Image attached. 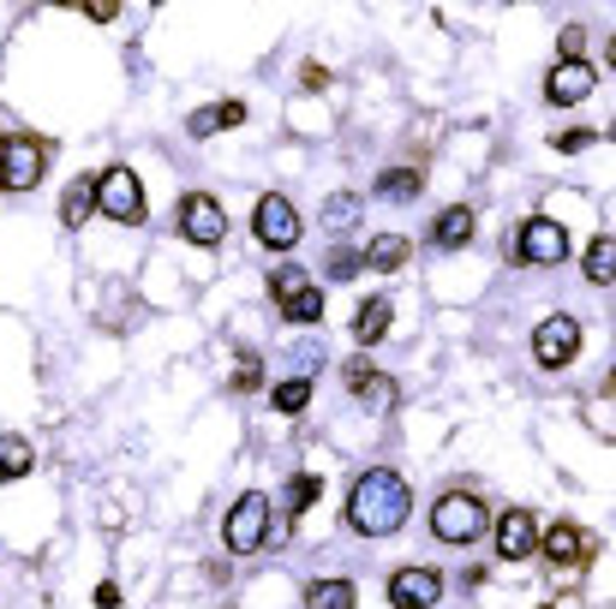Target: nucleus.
I'll use <instances>...</instances> for the list:
<instances>
[{"mask_svg": "<svg viewBox=\"0 0 616 609\" xmlns=\"http://www.w3.org/2000/svg\"><path fill=\"white\" fill-rule=\"evenodd\" d=\"M407 508H414V490H407V479H401V472H389V466L359 472L354 496H347V519H354V532H365V538H389V532H401Z\"/></svg>", "mask_w": 616, "mask_h": 609, "instance_id": "obj_1", "label": "nucleus"}, {"mask_svg": "<svg viewBox=\"0 0 616 609\" xmlns=\"http://www.w3.org/2000/svg\"><path fill=\"white\" fill-rule=\"evenodd\" d=\"M486 526H491L486 502H479V496H467V490H449V496L431 508V532H437L443 544H473Z\"/></svg>", "mask_w": 616, "mask_h": 609, "instance_id": "obj_2", "label": "nucleus"}, {"mask_svg": "<svg viewBox=\"0 0 616 609\" xmlns=\"http://www.w3.org/2000/svg\"><path fill=\"white\" fill-rule=\"evenodd\" d=\"M270 305L288 311L293 323H317V317H324V293L312 287V275H305V270H293V263L270 270Z\"/></svg>", "mask_w": 616, "mask_h": 609, "instance_id": "obj_3", "label": "nucleus"}, {"mask_svg": "<svg viewBox=\"0 0 616 609\" xmlns=\"http://www.w3.org/2000/svg\"><path fill=\"white\" fill-rule=\"evenodd\" d=\"M222 538H228V549H233V556H246V549H258L263 538H270V496H258V490H246V496L228 508V519H222Z\"/></svg>", "mask_w": 616, "mask_h": 609, "instance_id": "obj_4", "label": "nucleus"}, {"mask_svg": "<svg viewBox=\"0 0 616 609\" xmlns=\"http://www.w3.org/2000/svg\"><path fill=\"white\" fill-rule=\"evenodd\" d=\"M174 221H180V233H186L192 245H203V251H216V245L228 240V216H222V203L203 198V191H186L180 210H174Z\"/></svg>", "mask_w": 616, "mask_h": 609, "instance_id": "obj_5", "label": "nucleus"}, {"mask_svg": "<svg viewBox=\"0 0 616 609\" xmlns=\"http://www.w3.org/2000/svg\"><path fill=\"white\" fill-rule=\"evenodd\" d=\"M96 210L114 221H144V186L132 168H108L96 174Z\"/></svg>", "mask_w": 616, "mask_h": 609, "instance_id": "obj_6", "label": "nucleus"}, {"mask_svg": "<svg viewBox=\"0 0 616 609\" xmlns=\"http://www.w3.org/2000/svg\"><path fill=\"white\" fill-rule=\"evenodd\" d=\"M575 353H581V323L575 317H563V311H556V317H545L533 329V359L545 365V370H563Z\"/></svg>", "mask_w": 616, "mask_h": 609, "instance_id": "obj_7", "label": "nucleus"}, {"mask_svg": "<svg viewBox=\"0 0 616 609\" xmlns=\"http://www.w3.org/2000/svg\"><path fill=\"white\" fill-rule=\"evenodd\" d=\"M515 258L521 263H563L568 258V233L556 228L551 216H533L515 228Z\"/></svg>", "mask_w": 616, "mask_h": 609, "instance_id": "obj_8", "label": "nucleus"}, {"mask_svg": "<svg viewBox=\"0 0 616 609\" xmlns=\"http://www.w3.org/2000/svg\"><path fill=\"white\" fill-rule=\"evenodd\" d=\"M252 228H258V240L270 245V251H293V245H300V210H293L282 191H270V198L258 203Z\"/></svg>", "mask_w": 616, "mask_h": 609, "instance_id": "obj_9", "label": "nucleus"}, {"mask_svg": "<svg viewBox=\"0 0 616 609\" xmlns=\"http://www.w3.org/2000/svg\"><path fill=\"white\" fill-rule=\"evenodd\" d=\"M49 144L42 138H7V191H31L36 180H42V168H49Z\"/></svg>", "mask_w": 616, "mask_h": 609, "instance_id": "obj_10", "label": "nucleus"}, {"mask_svg": "<svg viewBox=\"0 0 616 609\" xmlns=\"http://www.w3.org/2000/svg\"><path fill=\"white\" fill-rule=\"evenodd\" d=\"M437 598H443V579L431 568H395L389 574V603L395 609H431Z\"/></svg>", "mask_w": 616, "mask_h": 609, "instance_id": "obj_11", "label": "nucleus"}, {"mask_svg": "<svg viewBox=\"0 0 616 609\" xmlns=\"http://www.w3.org/2000/svg\"><path fill=\"white\" fill-rule=\"evenodd\" d=\"M533 544H539V526H533V514H526V508L497 514V556H503V561L533 556Z\"/></svg>", "mask_w": 616, "mask_h": 609, "instance_id": "obj_12", "label": "nucleus"}, {"mask_svg": "<svg viewBox=\"0 0 616 609\" xmlns=\"http://www.w3.org/2000/svg\"><path fill=\"white\" fill-rule=\"evenodd\" d=\"M545 556L556 561V568H581V561L593 556V538H586L575 519H556V526L545 532Z\"/></svg>", "mask_w": 616, "mask_h": 609, "instance_id": "obj_13", "label": "nucleus"}, {"mask_svg": "<svg viewBox=\"0 0 616 609\" xmlns=\"http://www.w3.org/2000/svg\"><path fill=\"white\" fill-rule=\"evenodd\" d=\"M593 84H598V78H593V66H586V61H563V66L545 78V96L568 108V102H586V96H593Z\"/></svg>", "mask_w": 616, "mask_h": 609, "instance_id": "obj_14", "label": "nucleus"}, {"mask_svg": "<svg viewBox=\"0 0 616 609\" xmlns=\"http://www.w3.org/2000/svg\"><path fill=\"white\" fill-rule=\"evenodd\" d=\"M347 389H354L365 407H389L395 400V389L384 382V370H377L372 359H347Z\"/></svg>", "mask_w": 616, "mask_h": 609, "instance_id": "obj_15", "label": "nucleus"}, {"mask_svg": "<svg viewBox=\"0 0 616 609\" xmlns=\"http://www.w3.org/2000/svg\"><path fill=\"white\" fill-rule=\"evenodd\" d=\"M91 210H96V174H84V180H72V186H66L61 221H66V228H84V221H91Z\"/></svg>", "mask_w": 616, "mask_h": 609, "instance_id": "obj_16", "label": "nucleus"}, {"mask_svg": "<svg viewBox=\"0 0 616 609\" xmlns=\"http://www.w3.org/2000/svg\"><path fill=\"white\" fill-rule=\"evenodd\" d=\"M389 323H395L389 300H365V305H359V317H354V335H359V347H377V340L389 335Z\"/></svg>", "mask_w": 616, "mask_h": 609, "instance_id": "obj_17", "label": "nucleus"}, {"mask_svg": "<svg viewBox=\"0 0 616 609\" xmlns=\"http://www.w3.org/2000/svg\"><path fill=\"white\" fill-rule=\"evenodd\" d=\"M467 240H473V210H467V203H455V210L437 216V245L443 251H461Z\"/></svg>", "mask_w": 616, "mask_h": 609, "instance_id": "obj_18", "label": "nucleus"}, {"mask_svg": "<svg viewBox=\"0 0 616 609\" xmlns=\"http://www.w3.org/2000/svg\"><path fill=\"white\" fill-rule=\"evenodd\" d=\"M354 603L359 598L347 579H312V586H305V609H354Z\"/></svg>", "mask_w": 616, "mask_h": 609, "instance_id": "obj_19", "label": "nucleus"}, {"mask_svg": "<svg viewBox=\"0 0 616 609\" xmlns=\"http://www.w3.org/2000/svg\"><path fill=\"white\" fill-rule=\"evenodd\" d=\"M228 126H246V102H216V108L192 114V138H210V132H228Z\"/></svg>", "mask_w": 616, "mask_h": 609, "instance_id": "obj_20", "label": "nucleus"}, {"mask_svg": "<svg viewBox=\"0 0 616 609\" xmlns=\"http://www.w3.org/2000/svg\"><path fill=\"white\" fill-rule=\"evenodd\" d=\"M586 281H598V287H610V281H616V240H610V233H598V240L586 245Z\"/></svg>", "mask_w": 616, "mask_h": 609, "instance_id": "obj_21", "label": "nucleus"}, {"mask_svg": "<svg viewBox=\"0 0 616 609\" xmlns=\"http://www.w3.org/2000/svg\"><path fill=\"white\" fill-rule=\"evenodd\" d=\"M365 263H372V270H401V263H407V240H401V233H377V240L365 245Z\"/></svg>", "mask_w": 616, "mask_h": 609, "instance_id": "obj_22", "label": "nucleus"}, {"mask_svg": "<svg viewBox=\"0 0 616 609\" xmlns=\"http://www.w3.org/2000/svg\"><path fill=\"white\" fill-rule=\"evenodd\" d=\"M24 472H31V442L0 437V479H24Z\"/></svg>", "mask_w": 616, "mask_h": 609, "instance_id": "obj_23", "label": "nucleus"}, {"mask_svg": "<svg viewBox=\"0 0 616 609\" xmlns=\"http://www.w3.org/2000/svg\"><path fill=\"white\" fill-rule=\"evenodd\" d=\"M377 191H384V198H395V203H414V198H419V174H414V168H389L384 180H377Z\"/></svg>", "mask_w": 616, "mask_h": 609, "instance_id": "obj_24", "label": "nucleus"}, {"mask_svg": "<svg viewBox=\"0 0 616 609\" xmlns=\"http://www.w3.org/2000/svg\"><path fill=\"white\" fill-rule=\"evenodd\" d=\"M275 412H300L305 407V400H312V382H305V377H288V382H275Z\"/></svg>", "mask_w": 616, "mask_h": 609, "instance_id": "obj_25", "label": "nucleus"}, {"mask_svg": "<svg viewBox=\"0 0 616 609\" xmlns=\"http://www.w3.org/2000/svg\"><path fill=\"white\" fill-rule=\"evenodd\" d=\"M354 221H359V203L354 198H330L324 203V228L335 233V228H354Z\"/></svg>", "mask_w": 616, "mask_h": 609, "instance_id": "obj_26", "label": "nucleus"}, {"mask_svg": "<svg viewBox=\"0 0 616 609\" xmlns=\"http://www.w3.org/2000/svg\"><path fill=\"white\" fill-rule=\"evenodd\" d=\"M317 490H324V484H317L312 472H300V479H293V496H288V508H293V514H300V508H312V502H317Z\"/></svg>", "mask_w": 616, "mask_h": 609, "instance_id": "obj_27", "label": "nucleus"}, {"mask_svg": "<svg viewBox=\"0 0 616 609\" xmlns=\"http://www.w3.org/2000/svg\"><path fill=\"white\" fill-rule=\"evenodd\" d=\"M258 382H263V377H258V359H252V353H246V359L233 365V389L246 395V389H258Z\"/></svg>", "mask_w": 616, "mask_h": 609, "instance_id": "obj_28", "label": "nucleus"}, {"mask_svg": "<svg viewBox=\"0 0 616 609\" xmlns=\"http://www.w3.org/2000/svg\"><path fill=\"white\" fill-rule=\"evenodd\" d=\"M354 270H359V258H354V251H335V245H330V275H335V281H347Z\"/></svg>", "mask_w": 616, "mask_h": 609, "instance_id": "obj_29", "label": "nucleus"}, {"mask_svg": "<svg viewBox=\"0 0 616 609\" xmlns=\"http://www.w3.org/2000/svg\"><path fill=\"white\" fill-rule=\"evenodd\" d=\"M551 144H556V150H581V144H593V132H581V126H575V132H556Z\"/></svg>", "mask_w": 616, "mask_h": 609, "instance_id": "obj_30", "label": "nucleus"}, {"mask_svg": "<svg viewBox=\"0 0 616 609\" xmlns=\"http://www.w3.org/2000/svg\"><path fill=\"white\" fill-rule=\"evenodd\" d=\"M581 42H586L581 31H563V61H581Z\"/></svg>", "mask_w": 616, "mask_h": 609, "instance_id": "obj_31", "label": "nucleus"}, {"mask_svg": "<svg viewBox=\"0 0 616 609\" xmlns=\"http://www.w3.org/2000/svg\"><path fill=\"white\" fill-rule=\"evenodd\" d=\"M0 180H7V138H0Z\"/></svg>", "mask_w": 616, "mask_h": 609, "instance_id": "obj_32", "label": "nucleus"}]
</instances>
